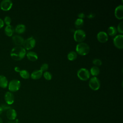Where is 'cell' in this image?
Returning <instances> with one entry per match:
<instances>
[{"label": "cell", "mask_w": 123, "mask_h": 123, "mask_svg": "<svg viewBox=\"0 0 123 123\" xmlns=\"http://www.w3.org/2000/svg\"><path fill=\"white\" fill-rule=\"evenodd\" d=\"M26 53V50L23 47L16 46L12 49L10 56L14 60L20 61L25 57Z\"/></svg>", "instance_id": "obj_1"}, {"label": "cell", "mask_w": 123, "mask_h": 123, "mask_svg": "<svg viewBox=\"0 0 123 123\" xmlns=\"http://www.w3.org/2000/svg\"><path fill=\"white\" fill-rule=\"evenodd\" d=\"M75 50L77 54L82 56H84L87 55L89 53L90 51V47L86 43H78L76 46Z\"/></svg>", "instance_id": "obj_2"}, {"label": "cell", "mask_w": 123, "mask_h": 123, "mask_svg": "<svg viewBox=\"0 0 123 123\" xmlns=\"http://www.w3.org/2000/svg\"><path fill=\"white\" fill-rule=\"evenodd\" d=\"M86 37V32L82 29H78L76 30L74 34V38L75 41L81 43L85 40Z\"/></svg>", "instance_id": "obj_3"}, {"label": "cell", "mask_w": 123, "mask_h": 123, "mask_svg": "<svg viewBox=\"0 0 123 123\" xmlns=\"http://www.w3.org/2000/svg\"><path fill=\"white\" fill-rule=\"evenodd\" d=\"M77 75L81 80L86 81L90 78V74L88 70L86 68H81L78 70Z\"/></svg>", "instance_id": "obj_4"}, {"label": "cell", "mask_w": 123, "mask_h": 123, "mask_svg": "<svg viewBox=\"0 0 123 123\" xmlns=\"http://www.w3.org/2000/svg\"><path fill=\"white\" fill-rule=\"evenodd\" d=\"M36 41L35 39L32 37H29L24 40L23 43V48L26 50H30L33 49L36 45Z\"/></svg>", "instance_id": "obj_5"}, {"label": "cell", "mask_w": 123, "mask_h": 123, "mask_svg": "<svg viewBox=\"0 0 123 123\" xmlns=\"http://www.w3.org/2000/svg\"><path fill=\"white\" fill-rule=\"evenodd\" d=\"M8 86L10 92H16L20 89L21 86V82L17 79H13L9 82Z\"/></svg>", "instance_id": "obj_6"}, {"label": "cell", "mask_w": 123, "mask_h": 123, "mask_svg": "<svg viewBox=\"0 0 123 123\" xmlns=\"http://www.w3.org/2000/svg\"><path fill=\"white\" fill-rule=\"evenodd\" d=\"M88 84L90 88L93 90L99 89L100 86V81L98 78L96 76H93L90 78Z\"/></svg>", "instance_id": "obj_7"}, {"label": "cell", "mask_w": 123, "mask_h": 123, "mask_svg": "<svg viewBox=\"0 0 123 123\" xmlns=\"http://www.w3.org/2000/svg\"><path fill=\"white\" fill-rule=\"evenodd\" d=\"M123 35L122 34L117 35L113 39V42L114 46L119 49L123 48Z\"/></svg>", "instance_id": "obj_8"}, {"label": "cell", "mask_w": 123, "mask_h": 123, "mask_svg": "<svg viewBox=\"0 0 123 123\" xmlns=\"http://www.w3.org/2000/svg\"><path fill=\"white\" fill-rule=\"evenodd\" d=\"M12 2L11 0H3L0 4V9L4 11L10 10L12 6Z\"/></svg>", "instance_id": "obj_9"}, {"label": "cell", "mask_w": 123, "mask_h": 123, "mask_svg": "<svg viewBox=\"0 0 123 123\" xmlns=\"http://www.w3.org/2000/svg\"><path fill=\"white\" fill-rule=\"evenodd\" d=\"M97 38L100 43H105L108 40V35L104 31H100L97 34Z\"/></svg>", "instance_id": "obj_10"}, {"label": "cell", "mask_w": 123, "mask_h": 123, "mask_svg": "<svg viewBox=\"0 0 123 123\" xmlns=\"http://www.w3.org/2000/svg\"><path fill=\"white\" fill-rule=\"evenodd\" d=\"M4 99L6 104L8 105H10L12 104L14 101V97L13 94L11 92H6L4 95Z\"/></svg>", "instance_id": "obj_11"}, {"label": "cell", "mask_w": 123, "mask_h": 123, "mask_svg": "<svg viewBox=\"0 0 123 123\" xmlns=\"http://www.w3.org/2000/svg\"><path fill=\"white\" fill-rule=\"evenodd\" d=\"M114 15L116 18L121 20L123 18V6L121 4L117 6L114 10Z\"/></svg>", "instance_id": "obj_12"}, {"label": "cell", "mask_w": 123, "mask_h": 123, "mask_svg": "<svg viewBox=\"0 0 123 123\" xmlns=\"http://www.w3.org/2000/svg\"><path fill=\"white\" fill-rule=\"evenodd\" d=\"M12 40L13 42L17 46H21V45H23L25 40L22 36L18 35H14L12 37Z\"/></svg>", "instance_id": "obj_13"}, {"label": "cell", "mask_w": 123, "mask_h": 123, "mask_svg": "<svg viewBox=\"0 0 123 123\" xmlns=\"http://www.w3.org/2000/svg\"><path fill=\"white\" fill-rule=\"evenodd\" d=\"M6 116L7 118L10 121L14 120L17 116V113L16 111L13 109H10L7 111Z\"/></svg>", "instance_id": "obj_14"}, {"label": "cell", "mask_w": 123, "mask_h": 123, "mask_svg": "<svg viewBox=\"0 0 123 123\" xmlns=\"http://www.w3.org/2000/svg\"><path fill=\"white\" fill-rule=\"evenodd\" d=\"M26 55L27 59L31 62L36 61L38 59L37 54L34 51H28L27 53H26Z\"/></svg>", "instance_id": "obj_15"}, {"label": "cell", "mask_w": 123, "mask_h": 123, "mask_svg": "<svg viewBox=\"0 0 123 123\" xmlns=\"http://www.w3.org/2000/svg\"><path fill=\"white\" fill-rule=\"evenodd\" d=\"M43 74V72L40 70H36L34 71L31 74V78L34 80L40 78Z\"/></svg>", "instance_id": "obj_16"}, {"label": "cell", "mask_w": 123, "mask_h": 123, "mask_svg": "<svg viewBox=\"0 0 123 123\" xmlns=\"http://www.w3.org/2000/svg\"><path fill=\"white\" fill-rule=\"evenodd\" d=\"M5 34L8 37H11L14 32V28L12 25H6L4 28Z\"/></svg>", "instance_id": "obj_17"}, {"label": "cell", "mask_w": 123, "mask_h": 123, "mask_svg": "<svg viewBox=\"0 0 123 123\" xmlns=\"http://www.w3.org/2000/svg\"><path fill=\"white\" fill-rule=\"evenodd\" d=\"M8 85V79L6 76L3 75H0V87L5 88Z\"/></svg>", "instance_id": "obj_18"}, {"label": "cell", "mask_w": 123, "mask_h": 123, "mask_svg": "<svg viewBox=\"0 0 123 123\" xmlns=\"http://www.w3.org/2000/svg\"><path fill=\"white\" fill-rule=\"evenodd\" d=\"M25 29L26 27L25 25L22 24H20L16 26L14 29V31L17 34H21L24 33L25 31Z\"/></svg>", "instance_id": "obj_19"}, {"label": "cell", "mask_w": 123, "mask_h": 123, "mask_svg": "<svg viewBox=\"0 0 123 123\" xmlns=\"http://www.w3.org/2000/svg\"><path fill=\"white\" fill-rule=\"evenodd\" d=\"M90 74L93 75V76H96L98 75L99 74L100 70L98 67L96 66H93L90 68Z\"/></svg>", "instance_id": "obj_20"}, {"label": "cell", "mask_w": 123, "mask_h": 123, "mask_svg": "<svg viewBox=\"0 0 123 123\" xmlns=\"http://www.w3.org/2000/svg\"><path fill=\"white\" fill-rule=\"evenodd\" d=\"M107 32L109 35L113 37L116 36L117 31L116 28L114 26H110L108 27L107 29Z\"/></svg>", "instance_id": "obj_21"}, {"label": "cell", "mask_w": 123, "mask_h": 123, "mask_svg": "<svg viewBox=\"0 0 123 123\" xmlns=\"http://www.w3.org/2000/svg\"><path fill=\"white\" fill-rule=\"evenodd\" d=\"M77 54L74 51H71L67 54V59L69 61H74L77 58Z\"/></svg>", "instance_id": "obj_22"}, {"label": "cell", "mask_w": 123, "mask_h": 123, "mask_svg": "<svg viewBox=\"0 0 123 123\" xmlns=\"http://www.w3.org/2000/svg\"><path fill=\"white\" fill-rule=\"evenodd\" d=\"M19 74L21 77L24 79H28L30 77L29 73L26 70H21L19 72Z\"/></svg>", "instance_id": "obj_23"}, {"label": "cell", "mask_w": 123, "mask_h": 123, "mask_svg": "<svg viewBox=\"0 0 123 123\" xmlns=\"http://www.w3.org/2000/svg\"><path fill=\"white\" fill-rule=\"evenodd\" d=\"M84 20L80 18H77L76 19V20L74 22V25L76 28L78 29H80L81 27H82L84 25Z\"/></svg>", "instance_id": "obj_24"}, {"label": "cell", "mask_w": 123, "mask_h": 123, "mask_svg": "<svg viewBox=\"0 0 123 123\" xmlns=\"http://www.w3.org/2000/svg\"><path fill=\"white\" fill-rule=\"evenodd\" d=\"M43 76L47 80H50L52 78L51 74L48 71H46L43 73Z\"/></svg>", "instance_id": "obj_25"}, {"label": "cell", "mask_w": 123, "mask_h": 123, "mask_svg": "<svg viewBox=\"0 0 123 123\" xmlns=\"http://www.w3.org/2000/svg\"><path fill=\"white\" fill-rule=\"evenodd\" d=\"M92 63L95 65V66L98 67V66L101 65L102 62V61L101 60H100L98 58H95L93 60Z\"/></svg>", "instance_id": "obj_26"}, {"label": "cell", "mask_w": 123, "mask_h": 123, "mask_svg": "<svg viewBox=\"0 0 123 123\" xmlns=\"http://www.w3.org/2000/svg\"><path fill=\"white\" fill-rule=\"evenodd\" d=\"M116 29H117V31L119 33L122 35V34L123 33V22H121L118 24L117 26V28Z\"/></svg>", "instance_id": "obj_27"}, {"label": "cell", "mask_w": 123, "mask_h": 123, "mask_svg": "<svg viewBox=\"0 0 123 123\" xmlns=\"http://www.w3.org/2000/svg\"><path fill=\"white\" fill-rule=\"evenodd\" d=\"M3 22H4V23H5L7 25H10L12 22L11 18L9 16H6L4 17Z\"/></svg>", "instance_id": "obj_28"}, {"label": "cell", "mask_w": 123, "mask_h": 123, "mask_svg": "<svg viewBox=\"0 0 123 123\" xmlns=\"http://www.w3.org/2000/svg\"><path fill=\"white\" fill-rule=\"evenodd\" d=\"M48 68H49V65L47 63H44L42 64L41 65L40 70L42 72H46L48 69Z\"/></svg>", "instance_id": "obj_29"}, {"label": "cell", "mask_w": 123, "mask_h": 123, "mask_svg": "<svg viewBox=\"0 0 123 123\" xmlns=\"http://www.w3.org/2000/svg\"><path fill=\"white\" fill-rule=\"evenodd\" d=\"M0 107L2 108L3 111H6V110L8 111V110L11 108L9 105H8L7 104H5V103L1 104L0 105Z\"/></svg>", "instance_id": "obj_30"}, {"label": "cell", "mask_w": 123, "mask_h": 123, "mask_svg": "<svg viewBox=\"0 0 123 123\" xmlns=\"http://www.w3.org/2000/svg\"><path fill=\"white\" fill-rule=\"evenodd\" d=\"M78 17H79L78 18H80V19H83V18L85 17V15L83 13L81 12V13H80L78 14Z\"/></svg>", "instance_id": "obj_31"}, {"label": "cell", "mask_w": 123, "mask_h": 123, "mask_svg": "<svg viewBox=\"0 0 123 123\" xmlns=\"http://www.w3.org/2000/svg\"><path fill=\"white\" fill-rule=\"evenodd\" d=\"M4 23L3 22V20L0 18V28H2L4 26Z\"/></svg>", "instance_id": "obj_32"}, {"label": "cell", "mask_w": 123, "mask_h": 123, "mask_svg": "<svg viewBox=\"0 0 123 123\" xmlns=\"http://www.w3.org/2000/svg\"><path fill=\"white\" fill-rule=\"evenodd\" d=\"M95 16V14H94L93 13H90V14H88V15L87 16V17L88 18H89V19H91V18L94 17Z\"/></svg>", "instance_id": "obj_33"}, {"label": "cell", "mask_w": 123, "mask_h": 123, "mask_svg": "<svg viewBox=\"0 0 123 123\" xmlns=\"http://www.w3.org/2000/svg\"><path fill=\"white\" fill-rule=\"evenodd\" d=\"M14 71L16 72H18L19 73L20 71H21V69L19 67H17V66H16L14 67Z\"/></svg>", "instance_id": "obj_34"}, {"label": "cell", "mask_w": 123, "mask_h": 123, "mask_svg": "<svg viewBox=\"0 0 123 123\" xmlns=\"http://www.w3.org/2000/svg\"><path fill=\"white\" fill-rule=\"evenodd\" d=\"M13 123H20L18 119H15L13 121Z\"/></svg>", "instance_id": "obj_35"}, {"label": "cell", "mask_w": 123, "mask_h": 123, "mask_svg": "<svg viewBox=\"0 0 123 123\" xmlns=\"http://www.w3.org/2000/svg\"><path fill=\"white\" fill-rule=\"evenodd\" d=\"M3 109H2V108L0 107V115L2 113V112H3Z\"/></svg>", "instance_id": "obj_36"}, {"label": "cell", "mask_w": 123, "mask_h": 123, "mask_svg": "<svg viewBox=\"0 0 123 123\" xmlns=\"http://www.w3.org/2000/svg\"><path fill=\"white\" fill-rule=\"evenodd\" d=\"M0 123H3L2 119V118L0 117Z\"/></svg>", "instance_id": "obj_37"}, {"label": "cell", "mask_w": 123, "mask_h": 123, "mask_svg": "<svg viewBox=\"0 0 123 123\" xmlns=\"http://www.w3.org/2000/svg\"><path fill=\"white\" fill-rule=\"evenodd\" d=\"M7 123H13V121H9Z\"/></svg>", "instance_id": "obj_38"}, {"label": "cell", "mask_w": 123, "mask_h": 123, "mask_svg": "<svg viewBox=\"0 0 123 123\" xmlns=\"http://www.w3.org/2000/svg\"></svg>", "instance_id": "obj_39"}]
</instances>
